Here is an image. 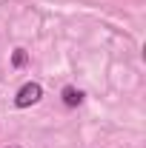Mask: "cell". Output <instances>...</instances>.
Returning a JSON list of instances; mask_svg holds the SVG:
<instances>
[{"label":"cell","mask_w":146,"mask_h":148,"mask_svg":"<svg viewBox=\"0 0 146 148\" xmlns=\"http://www.w3.org/2000/svg\"><path fill=\"white\" fill-rule=\"evenodd\" d=\"M40 97H43L40 83H26V86H20V91L15 94V106H17V108H29V106H35Z\"/></svg>","instance_id":"6da1fadb"},{"label":"cell","mask_w":146,"mask_h":148,"mask_svg":"<svg viewBox=\"0 0 146 148\" xmlns=\"http://www.w3.org/2000/svg\"><path fill=\"white\" fill-rule=\"evenodd\" d=\"M60 97H63V103H66V106H80V103H83V91H77L74 86H66Z\"/></svg>","instance_id":"7a4b0ae2"},{"label":"cell","mask_w":146,"mask_h":148,"mask_svg":"<svg viewBox=\"0 0 146 148\" xmlns=\"http://www.w3.org/2000/svg\"><path fill=\"white\" fill-rule=\"evenodd\" d=\"M23 63H26V51L17 49V51H15V66H23Z\"/></svg>","instance_id":"3957f363"},{"label":"cell","mask_w":146,"mask_h":148,"mask_svg":"<svg viewBox=\"0 0 146 148\" xmlns=\"http://www.w3.org/2000/svg\"><path fill=\"white\" fill-rule=\"evenodd\" d=\"M9 148H20V145H9Z\"/></svg>","instance_id":"277c9868"}]
</instances>
